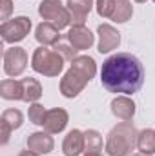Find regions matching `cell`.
Returning <instances> with one entry per match:
<instances>
[{"label": "cell", "mask_w": 155, "mask_h": 156, "mask_svg": "<svg viewBox=\"0 0 155 156\" xmlns=\"http://www.w3.org/2000/svg\"><path fill=\"white\" fill-rule=\"evenodd\" d=\"M115 9V0H97V13L102 18H112Z\"/></svg>", "instance_id": "obj_24"}, {"label": "cell", "mask_w": 155, "mask_h": 156, "mask_svg": "<svg viewBox=\"0 0 155 156\" xmlns=\"http://www.w3.org/2000/svg\"><path fill=\"white\" fill-rule=\"evenodd\" d=\"M35 38L40 45L47 47V45H57L60 40V29H57L51 22H42L37 26L35 31Z\"/></svg>", "instance_id": "obj_14"}, {"label": "cell", "mask_w": 155, "mask_h": 156, "mask_svg": "<svg viewBox=\"0 0 155 156\" xmlns=\"http://www.w3.org/2000/svg\"><path fill=\"white\" fill-rule=\"evenodd\" d=\"M84 156H102V154H100V151H86Z\"/></svg>", "instance_id": "obj_27"}, {"label": "cell", "mask_w": 155, "mask_h": 156, "mask_svg": "<svg viewBox=\"0 0 155 156\" xmlns=\"http://www.w3.org/2000/svg\"><path fill=\"white\" fill-rule=\"evenodd\" d=\"M53 147H55V142H53V136H49V133L39 131V133H31L28 136V149L40 156L51 153Z\"/></svg>", "instance_id": "obj_12"}, {"label": "cell", "mask_w": 155, "mask_h": 156, "mask_svg": "<svg viewBox=\"0 0 155 156\" xmlns=\"http://www.w3.org/2000/svg\"><path fill=\"white\" fill-rule=\"evenodd\" d=\"M137 147L144 154H155V131L153 129H144L137 136Z\"/></svg>", "instance_id": "obj_20"}, {"label": "cell", "mask_w": 155, "mask_h": 156, "mask_svg": "<svg viewBox=\"0 0 155 156\" xmlns=\"http://www.w3.org/2000/svg\"><path fill=\"white\" fill-rule=\"evenodd\" d=\"M100 83L110 93L133 94L144 83V67L141 60L130 53H117L104 60Z\"/></svg>", "instance_id": "obj_1"}, {"label": "cell", "mask_w": 155, "mask_h": 156, "mask_svg": "<svg viewBox=\"0 0 155 156\" xmlns=\"http://www.w3.org/2000/svg\"><path fill=\"white\" fill-rule=\"evenodd\" d=\"M97 75V64L91 56H77L71 67L60 80V93L66 98H75L88 85V82Z\"/></svg>", "instance_id": "obj_2"}, {"label": "cell", "mask_w": 155, "mask_h": 156, "mask_svg": "<svg viewBox=\"0 0 155 156\" xmlns=\"http://www.w3.org/2000/svg\"><path fill=\"white\" fill-rule=\"evenodd\" d=\"M131 156H152V154H144V153H137V154H131Z\"/></svg>", "instance_id": "obj_28"}, {"label": "cell", "mask_w": 155, "mask_h": 156, "mask_svg": "<svg viewBox=\"0 0 155 156\" xmlns=\"http://www.w3.org/2000/svg\"><path fill=\"white\" fill-rule=\"evenodd\" d=\"M131 15H133V7L130 0H115V9L110 20H113L117 24H124L131 18Z\"/></svg>", "instance_id": "obj_19"}, {"label": "cell", "mask_w": 155, "mask_h": 156, "mask_svg": "<svg viewBox=\"0 0 155 156\" xmlns=\"http://www.w3.org/2000/svg\"><path fill=\"white\" fill-rule=\"evenodd\" d=\"M135 2H139V4H142V2H146V0H135Z\"/></svg>", "instance_id": "obj_29"}, {"label": "cell", "mask_w": 155, "mask_h": 156, "mask_svg": "<svg viewBox=\"0 0 155 156\" xmlns=\"http://www.w3.org/2000/svg\"><path fill=\"white\" fill-rule=\"evenodd\" d=\"M46 109H44V105H40V104H31L29 105V111H28V116H29V122L31 123H35V125H42V122H44V116H46Z\"/></svg>", "instance_id": "obj_22"}, {"label": "cell", "mask_w": 155, "mask_h": 156, "mask_svg": "<svg viewBox=\"0 0 155 156\" xmlns=\"http://www.w3.org/2000/svg\"><path fill=\"white\" fill-rule=\"evenodd\" d=\"M18 156H40V154H37V153H33V151H29V149H28V151H22Z\"/></svg>", "instance_id": "obj_26"}, {"label": "cell", "mask_w": 155, "mask_h": 156, "mask_svg": "<svg viewBox=\"0 0 155 156\" xmlns=\"http://www.w3.org/2000/svg\"><path fill=\"white\" fill-rule=\"evenodd\" d=\"M137 136L139 133L130 120L117 123L108 133V138H106L108 156H130V153L137 145Z\"/></svg>", "instance_id": "obj_3"}, {"label": "cell", "mask_w": 155, "mask_h": 156, "mask_svg": "<svg viewBox=\"0 0 155 156\" xmlns=\"http://www.w3.org/2000/svg\"><path fill=\"white\" fill-rule=\"evenodd\" d=\"M70 122V116H68V111L60 109V107H55V109H49L44 116V122H42V127L46 133L49 134H57V133H62L66 129Z\"/></svg>", "instance_id": "obj_8"}, {"label": "cell", "mask_w": 155, "mask_h": 156, "mask_svg": "<svg viewBox=\"0 0 155 156\" xmlns=\"http://www.w3.org/2000/svg\"><path fill=\"white\" fill-rule=\"evenodd\" d=\"M0 4H2L0 18H2L4 22H7V16H9V15H11V11H13V2H11V0H0Z\"/></svg>", "instance_id": "obj_25"}, {"label": "cell", "mask_w": 155, "mask_h": 156, "mask_svg": "<svg viewBox=\"0 0 155 156\" xmlns=\"http://www.w3.org/2000/svg\"><path fill=\"white\" fill-rule=\"evenodd\" d=\"M0 96L6 100H22L24 93H22V82L20 80H2L0 82Z\"/></svg>", "instance_id": "obj_17"}, {"label": "cell", "mask_w": 155, "mask_h": 156, "mask_svg": "<svg viewBox=\"0 0 155 156\" xmlns=\"http://www.w3.org/2000/svg\"><path fill=\"white\" fill-rule=\"evenodd\" d=\"M24 116L18 109H6L0 118V127H2V145H6L9 142V136L15 129L22 127Z\"/></svg>", "instance_id": "obj_9"}, {"label": "cell", "mask_w": 155, "mask_h": 156, "mask_svg": "<svg viewBox=\"0 0 155 156\" xmlns=\"http://www.w3.org/2000/svg\"><path fill=\"white\" fill-rule=\"evenodd\" d=\"M62 151L66 156H78L82 151H86V145H84V133L78 131V129H71L64 142H62Z\"/></svg>", "instance_id": "obj_13"}, {"label": "cell", "mask_w": 155, "mask_h": 156, "mask_svg": "<svg viewBox=\"0 0 155 156\" xmlns=\"http://www.w3.org/2000/svg\"><path fill=\"white\" fill-rule=\"evenodd\" d=\"M68 42L70 45H73L77 51H84V49H89L95 42L93 33L86 27V26H80L75 24L70 31H68Z\"/></svg>", "instance_id": "obj_11"}, {"label": "cell", "mask_w": 155, "mask_h": 156, "mask_svg": "<svg viewBox=\"0 0 155 156\" xmlns=\"http://www.w3.org/2000/svg\"><path fill=\"white\" fill-rule=\"evenodd\" d=\"M55 51L64 58V62H73L75 58H77V49L73 47V45H68V44H57L55 45Z\"/></svg>", "instance_id": "obj_23"}, {"label": "cell", "mask_w": 155, "mask_h": 156, "mask_svg": "<svg viewBox=\"0 0 155 156\" xmlns=\"http://www.w3.org/2000/svg\"><path fill=\"white\" fill-rule=\"evenodd\" d=\"M28 67V53L22 47H9L4 53V71L7 76H20Z\"/></svg>", "instance_id": "obj_7"}, {"label": "cell", "mask_w": 155, "mask_h": 156, "mask_svg": "<svg viewBox=\"0 0 155 156\" xmlns=\"http://www.w3.org/2000/svg\"><path fill=\"white\" fill-rule=\"evenodd\" d=\"M39 15L44 20L51 22L57 29H64L73 22L71 13L66 5H62L60 0H42L39 5Z\"/></svg>", "instance_id": "obj_5"}, {"label": "cell", "mask_w": 155, "mask_h": 156, "mask_svg": "<svg viewBox=\"0 0 155 156\" xmlns=\"http://www.w3.org/2000/svg\"><path fill=\"white\" fill-rule=\"evenodd\" d=\"M99 53H110L119 47L120 44V33L110 24H100L99 29Z\"/></svg>", "instance_id": "obj_10"}, {"label": "cell", "mask_w": 155, "mask_h": 156, "mask_svg": "<svg viewBox=\"0 0 155 156\" xmlns=\"http://www.w3.org/2000/svg\"><path fill=\"white\" fill-rule=\"evenodd\" d=\"M31 31V18L28 16H15L7 22H2L0 35L6 44H17L22 42Z\"/></svg>", "instance_id": "obj_6"}, {"label": "cell", "mask_w": 155, "mask_h": 156, "mask_svg": "<svg viewBox=\"0 0 155 156\" xmlns=\"http://www.w3.org/2000/svg\"><path fill=\"white\" fill-rule=\"evenodd\" d=\"M31 67L35 73L44 75V76H59L64 69V58L55 49H47V47L40 45L33 53Z\"/></svg>", "instance_id": "obj_4"}, {"label": "cell", "mask_w": 155, "mask_h": 156, "mask_svg": "<svg viewBox=\"0 0 155 156\" xmlns=\"http://www.w3.org/2000/svg\"><path fill=\"white\" fill-rule=\"evenodd\" d=\"M68 11L71 13V20L75 24L84 26L91 7H93V0H68Z\"/></svg>", "instance_id": "obj_16"}, {"label": "cell", "mask_w": 155, "mask_h": 156, "mask_svg": "<svg viewBox=\"0 0 155 156\" xmlns=\"http://www.w3.org/2000/svg\"><path fill=\"white\" fill-rule=\"evenodd\" d=\"M112 113L119 120L128 122L135 115V102L128 96H117V98L112 100Z\"/></svg>", "instance_id": "obj_15"}, {"label": "cell", "mask_w": 155, "mask_h": 156, "mask_svg": "<svg viewBox=\"0 0 155 156\" xmlns=\"http://www.w3.org/2000/svg\"><path fill=\"white\" fill-rule=\"evenodd\" d=\"M84 145L86 151H100L102 149V136L95 129H88L84 133Z\"/></svg>", "instance_id": "obj_21"}, {"label": "cell", "mask_w": 155, "mask_h": 156, "mask_svg": "<svg viewBox=\"0 0 155 156\" xmlns=\"http://www.w3.org/2000/svg\"><path fill=\"white\" fill-rule=\"evenodd\" d=\"M22 93H24V102L28 104H35L39 102L40 96H42V85H40L39 80L35 78H22Z\"/></svg>", "instance_id": "obj_18"}, {"label": "cell", "mask_w": 155, "mask_h": 156, "mask_svg": "<svg viewBox=\"0 0 155 156\" xmlns=\"http://www.w3.org/2000/svg\"><path fill=\"white\" fill-rule=\"evenodd\" d=\"M153 2H155V0H153Z\"/></svg>", "instance_id": "obj_30"}]
</instances>
